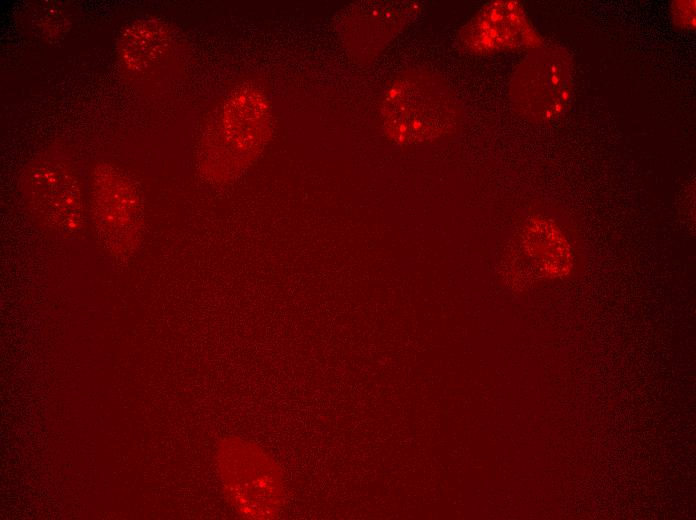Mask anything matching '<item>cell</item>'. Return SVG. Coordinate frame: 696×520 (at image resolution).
I'll return each mask as SVG.
<instances>
[{
	"instance_id": "cell-1",
	"label": "cell",
	"mask_w": 696,
	"mask_h": 520,
	"mask_svg": "<svg viewBox=\"0 0 696 520\" xmlns=\"http://www.w3.org/2000/svg\"><path fill=\"white\" fill-rule=\"evenodd\" d=\"M215 464L225 498L238 517L270 520L281 515L286 480L265 447L240 436H224L216 444Z\"/></svg>"
},
{
	"instance_id": "cell-2",
	"label": "cell",
	"mask_w": 696,
	"mask_h": 520,
	"mask_svg": "<svg viewBox=\"0 0 696 520\" xmlns=\"http://www.w3.org/2000/svg\"><path fill=\"white\" fill-rule=\"evenodd\" d=\"M383 124L400 143L426 142L449 135L460 121L449 88L435 76L408 72L388 87L382 104Z\"/></svg>"
},
{
	"instance_id": "cell-3",
	"label": "cell",
	"mask_w": 696,
	"mask_h": 520,
	"mask_svg": "<svg viewBox=\"0 0 696 520\" xmlns=\"http://www.w3.org/2000/svg\"><path fill=\"white\" fill-rule=\"evenodd\" d=\"M20 191L38 224L60 236L78 233L85 221V200L74 162L56 150L37 155L23 170Z\"/></svg>"
},
{
	"instance_id": "cell-4",
	"label": "cell",
	"mask_w": 696,
	"mask_h": 520,
	"mask_svg": "<svg viewBox=\"0 0 696 520\" xmlns=\"http://www.w3.org/2000/svg\"><path fill=\"white\" fill-rule=\"evenodd\" d=\"M90 213L102 246L114 257H125L136 248L142 229L139 194L118 168L101 164L91 179Z\"/></svg>"
},
{
	"instance_id": "cell-5",
	"label": "cell",
	"mask_w": 696,
	"mask_h": 520,
	"mask_svg": "<svg viewBox=\"0 0 696 520\" xmlns=\"http://www.w3.org/2000/svg\"><path fill=\"white\" fill-rule=\"evenodd\" d=\"M572 91L571 63L560 48L546 47L531 53L511 83L512 101L525 117L549 122L567 108Z\"/></svg>"
},
{
	"instance_id": "cell-6",
	"label": "cell",
	"mask_w": 696,
	"mask_h": 520,
	"mask_svg": "<svg viewBox=\"0 0 696 520\" xmlns=\"http://www.w3.org/2000/svg\"><path fill=\"white\" fill-rule=\"evenodd\" d=\"M466 30L464 37L468 46L482 53L537 47L539 43L521 6L512 1L490 3Z\"/></svg>"
},
{
	"instance_id": "cell-7",
	"label": "cell",
	"mask_w": 696,
	"mask_h": 520,
	"mask_svg": "<svg viewBox=\"0 0 696 520\" xmlns=\"http://www.w3.org/2000/svg\"><path fill=\"white\" fill-rule=\"evenodd\" d=\"M165 36L155 20L139 19L123 29L117 52L121 65L132 73L146 70L161 53Z\"/></svg>"
}]
</instances>
